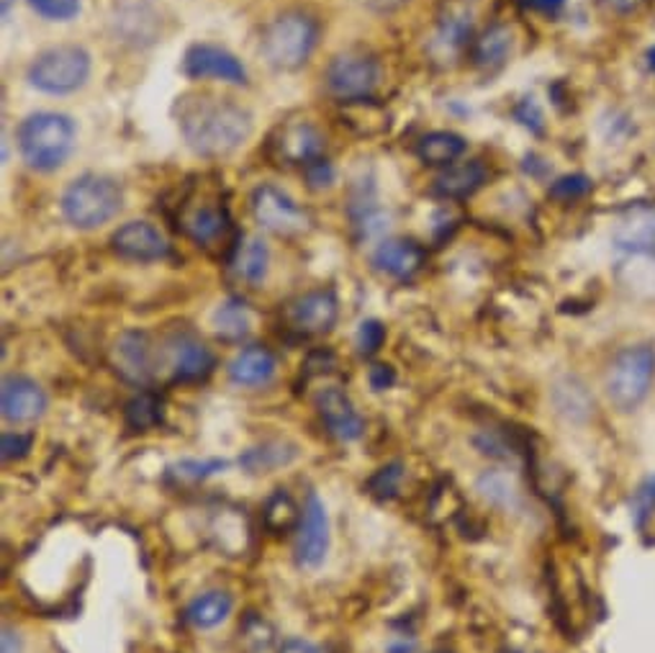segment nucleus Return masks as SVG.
<instances>
[{"label":"nucleus","mask_w":655,"mask_h":653,"mask_svg":"<svg viewBox=\"0 0 655 653\" xmlns=\"http://www.w3.org/2000/svg\"><path fill=\"white\" fill-rule=\"evenodd\" d=\"M29 6L47 21H72L80 13V0H29Z\"/></svg>","instance_id":"f704fd0d"},{"label":"nucleus","mask_w":655,"mask_h":653,"mask_svg":"<svg viewBox=\"0 0 655 653\" xmlns=\"http://www.w3.org/2000/svg\"><path fill=\"white\" fill-rule=\"evenodd\" d=\"M267 265H271V250L260 237L239 240V245H234L232 271L239 281L250 283V286H260L267 275Z\"/></svg>","instance_id":"412c9836"},{"label":"nucleus","mask_w":655,"mask_h":653,"mask_svg":"<svg viewBox=\"0 0 655 653\" xmlns=\"http://www.w3.org/2000/svg\"><path fill=\"white\" fill-rule=\"evenodd\" d=\"M478 489H481L486 499L493 501V505H501V507H507L517 499L515 484L509 481V476H504L499 471L483 474L481 479H478Z\"/></svg>","instance_id":"72a5a7b5"},{"label":"nucleus","mask_w":655,"mask_h":653,"mask_svg":"<svg viewBox=\"0 0 655 653\" xmlns=\"http://www.w3.org/2000/svg\"><path fill=\"white\" fill-rule=\"evenodd\" d=\"M250 309L242 299H226L214 312V330L226 342H239L250 334Z\"/></svg>","instance_id":"c85d7f7f"},{"label":"nucleus","mask_w":655,"mask_h":653,"mask_svg":"<svg viewBox=\"0 0 655 653\" xmlns=\"http://www.w3.org/2000/svg\"><path fill=\"white\" fill-rule=\"evenodd\" d=\"M486 178H489V173H486L483 163L478 160L450 165L444 167V173L437 175L434 194L442 198H468L483 186Z\"/></svg>","instance_id":"aec40b11"},{"label":"nucleus","mask_w":655,"mask_h":653,"mask_svg":"<svg viewBox=\"0 0 655 653\" xmlns=\"http://www.w3.org/2000/svg\"><path fill=\"white\" fill-rule=\"evenodd\" d=\"M401 479H404V471H401V464H391V466H383L381 471H378L371 481H368V489L375 497L381 499H389L393 494L399 491L401 487Z\"/></svg>","instance_id":"c9c22d12"},{"label":"nucleus","mask_w":655,"mask_h":653,"mask_svg":"<svg viewBox=\"0 0 655 653\" xmlns=\"http://www.w3.org/2000/svg\"><path fill=\"white\" fill-rule=\"evenodd\" d=\"M466 139L456 131H430L419 139L417 155L419 160L434 167L456 165L466 153Z\"/></svg>","instance_id":"393cba45"},{"label":"nucleus","mask_w":655,"mask_h":653,"mask_svg":"<svg viewBox=\"0 0 655 653\" xmlns=\"http://www.w3.org/2000/svg\"><path fill=\"white\" fill-rule=\"evenodd\" d=\"M232 594L224 592V589H212V592H204L198 594L196 600L190 602L188 610H186V621L198 627V631H212V627L222 625L226 617L232 615Z\"/></svg>","instance_id":"b1692460"},{"label":"nucleus","mask_w":655,"mask_h":653,"mask_svg":"<svg viewBox=\"0 0 655 653\" xmlns=\"http://www.w3.org/2000/svg\"><path fill=\"white\" fill-rule=\"evenodd\" d=\"M607 3L615 8L617 13H633L643 6V0H607Z\"/></svg>","instance_id":"09e8293b"},{"label":"nucleus","mask_w":655,"mask_h":653,"mask_svg":"<svg viewBox=\"0 0 655 653\" xmlns=\"http://www.w3.org/2000/svg\"><path fill=\"white\" fill-rule=\"evenodd\" d=\"M8 3H11V0H3V16H8Z\"/></svg>","instance_id":"603ef678"},{"label":"nucleus","mask_w":655,"mask_h":653,"mask_svg":"<svg viewBox=\"0 0 655 653\" xmlns=\"http://www.w3.org/2000/svg\"><path fill=\"white\" fill-rule=\"evenodd\" d=\"M556 401L563 415H568V407H574L570 420H581L589 412V393H586V389L576 379H566L560 383L556 391Z\"/></svg>","instance_id":"473e14b6"},{"label":"nucleus","mask_w":655,"mask_h":653,"mask_svg":"<svg viewBox=\"0 0 655 653\" xmlns=\"http://www.w3.org/2000/svg\"><path fill=\"white\" fill-rule=\"evenodd\" d=\"M411 651H414V643H411V641L393 643V646L389 649V653H411Z\"/></svg>","instance_id":"8fccbe9b"},{"label":"nucleus","mask_w":655,"mask_h":653,"mask_svg":"<svg viewBox=\"0 0 655 653\" xmlns=\"http://www.w3.org/2000/svg\"><path fill=\"white\" fill-rule=\"evenodd\" d=\"M324 137L314 124L291 121L271 137V155L283 165L309 167L324 155Z\"/></svg>","instance_id":"f8f14e48"},{"label":"nucleus","mask_w":655,"mask_h":653,"mask_svg":"<svg viewBox=\"0 0 655 653\" xmlns=\"http://www.w3.org/2000/svg\"><path fill=\"white\" fill-rule=\"evenodd\" d=\"M319 23L304 11H285L267 23L263 31L265 60L278 70H299L316 49Z\"/></svg>","instance_id":"20e7f679"},{"label":"nucleus","mask_w":655,"mask_h":653,"mask_svg":"<svg viewBox=\"0 0 655 653\" xmlns=\"http://www.w3.org/2000/svg\"><path fill=\"white\" fill-rule=\"evenodd\" d=\"M0 653H23V639L16 627H3V635H0Z\"/></svg>","instance_id":"49530a36"},{"label":"nucleus","mask_w":655,"mask_h":653,"mask_svg":"<svg viewBox=\"0 0 655 653\" xmlns=\"http://www.w3.org/2000/svg\"><path fill=\"white\" fill-rule=\"evenodd\" d=\"M27 78L31 88L47 96L75 94L90 78V55L75 45L52 47L29 65Z\"/></svg>","instance_id":"423d86ee"},{"label":"nucleus","mask_w":655,"mask_h":653,"mask_svg":"<svg viewBox=\"0 0 655 653\" xmlns=\"http://www.w3.org/2000/svg\"><path fill=\"white\" fill-rule=\"evenodd\" d=\"M23 163L37 173H52L65 165L75 149V121L57 111H37L19 127Z\"/></svg>","instance_id":"f03ea898"},{"label":"nucleus","mask_w":655,"mask_h":653,"mask_svg":"<svg viewBox=\"0 0 655 653\" xmlns=\"http://www.w3.org/2000/svg\"><path fill=\"white\" fill-rule=\"evenodd\" d=\"M167 350H170V366H173L175 381L190 383V381L206 379V376L212 373L214 355L212 350L196 338V334L178 332L170 342H167Z\"/></svg>","instance_id":"f3484780"},{"label":"nucleus","mask_w":655,"mask_h":653,"mask_svg":"<svg viewBox=\"0 0 655 653\" xmlns=\"http://www.w3.org/2000/svg\"><path fill=\"white\" fill-rule=\"evenodd\" d=\"M306 178L309 183H312V188H326L334 181V170L332 165L322 157V160H316L306 167Z\"/></svg>","instance_id":"37998d69"},{"label":"nucleus","mask_w":655,"mask_h":653,"mask_svg":"<svg viewBox=\"0 0 655 653\" xmlns=\"http://www.w3.org/2000/svg\"><path fill=\"white\" fill-rule=\"evenodd\" d=\"M111 363L116 373L134 387H149L157 373V350L153 338L141 330L124 332L111 350Z\"/></svg>","instance_id":"9d476101"},{"label":"nucleus","mask_w":655,"mask_h":653,"mask_svg":"<svg viewBox=\"0 0 655 653\" xmlns=\"http://www.w3.org/2000/svg\"><path fill=\"white\" fill-rule=\"evenodd\" d=\"M114 253L124 261L134 263H157L170 255L165 234L149 222H126L111 237Z\"/></svg>","instance_id":"4468645a"},{"label":"nucleus","mask_w":655,"mask_h":653,"mask_svg":"<svg viewBox=\"0 0 655 653\" xmlns=\"http://www.w3.org/2000/svg\"><path fill=\"white\" fill-rule=\"evenodd\" d=\"M301 515H304V509L296 505V499H293L285 489L273 491L263 507V523L267 530L275 535L296 530L301 523Z\"/></svg>","instance_id":"cd10ccee"},{"label":"nucleus","mask_w":655,"mask_h":653,"mask_svg":"<svg viewBox=\"0 0 655 653\" xmlns=\"http://www.w3.org/2000/svg\"><path fill=\"white\" fill-rule=\"evenodd\" d=\"M250 208L260 227L278 234V237H296V234H304L309 224H312L306 208L291 194H285L283 188L271 186V183H263V186L252 191Z\"/></svg>","instance_id":"6e6552de"},{"label":"nucleus","mask_w":655,"mask_h":653,"mask_svg":"<svg viewBox=\"0 0 655 653\" xmlns=\"http://www.w3.org/2000/svg\"><path fill=\"white\" fill-rule=\"evenodd\" d=\"M126 425L137 432H147L163 422V399L153 391H141L124 409Z\"/></svg>","instance_id":"7c9ffc66"},{"label":"nucleus","mask_w":655,"mask_h":653,"mask_svg":"<svg viewBox=\"0 0 655 653\" xmlns=\"http://www.w3.org/2000/svg\"><path fill=\"white\" fill-rule=\"evenodd\" d=\"M186 145L201 157H226L245 145L252 134V116L232 98L188 94L175 106Z\"/></svg>","instance_id":"f257e3e1"},{"label":"nucleus","mask_w":655,"mask_h":653,"mask_svg":"<svg viewBox=\"0 0 655 653\" xmlns=\"http://www.w3.org/2000/svg\"><path fill=\"white\" fill-rule=\"evenodd\" d=\"M517 119L522 121L527 129H532V131H537V134L542 131V114H540V108L535 106V100H532V98H527V100H522V104H519V108H517Z\"/></svg>","instance_id":"c03bdc74"},{"label":"nucleus","mask_w":655,"mask_h":653,"mask_svg":"<svg viewBox=\"0 0 655 653\" xmlns=\"http://www.w3.org/2000/svg\"><path fill=\"white\" fill-rule=\"evenodd\" d=\"M511 47H515V37L509 27H501V23L489 27L473 41V65L481 70H499L509 60Z\"/></svg>","instance_id":"a878e982"},{"label":"nucleus","mask_w":655,"mask_h":653,"mask_svg":"<svg viewBox=\"0 0 655 653\" xmlns=\"http://www.w3.org/2000/svg\"><path fill=\"white\" fill-rule=\"evenodd\" d=\"M296 458V448L285 446V442H265V446L250 448L245 456L239 458V464L247 468L250 474H267L273 468L289 466Z\"/></svg>","instance_id":"c756f323"},{"label":"nucleus","mask_w":655,"mask_h":653,"mask_svg":"<svg viewBox=\"0 0 655 653\" xmlns=\"http://www.w3.org/2000/svg\"><path fill=\"white\" fill-rule=\"evenodd\" d=\"M619 250L629 253H648L655 250V208H633L615 232Z\"/></svg>","instance_id":"4be33fe9"},{"label":"nucleus","mask_w":655,"mask_h":653,"mask_svg":"<svg viewBox=\"0 0 655 653\" xmlns=\"http://www.w3.org/2000/svg\"><path fill=\"white\" fill-rule=\"evenodd\" d=\"M183 230H186L188 237L201 247H212L214 242L224 240L226 230H229V216H226L224 206H198L186 216L183 222Z\"/></svg>","instance_id":"5701e85b"},{"label":"nucleus","mask_w":655,"mask_h":653,"mask_svg":"<svg viewBox=\"0 0 655 653\" xmlns=\"http://www.w3.org/2000/svg\"><path fill=\"white\" fill-rule=\"evenodd\" d=\"M33 438L29 432H19V430H8L0 435V458L6 464H13V460H21L23 456H29Z\"/></svg>","instance_id":"4c0bfd02"},{"label":"nucleus","mask_w":655,"mask_h":653,"mask_svg":"<svg viewBox=\"0 0 655 653\" xmlns=\"http://www.w3.org/2000/svg\"><path fill=\"white\" fill-rule=\"evenodd\" d=\"M629 507H633V523L637 527H643L645 520L653 517V513H655V476H651V479H645L641 484V489L635 491L633 505Z\"/></svg>","instance_id":"58836bf2"},{"label":"nucleus","mask_w":655,"mask_h":653,"mask_svg":"<svg viewBox=\"0 0 655 653\" xmlns=\"http://www.w3.org/2000/svg\"><path fill=\"white\" fill-rule=\"evenodd\" d=\"M381 80V65L365 52H344L330 62L324 72V82L330 94L342 104L368 100Z\"/></svg>","instance_id":"0eeeda50"},{"label":"nucleus","mask_w":655,"mask_h":653,"mask_svg":"<svg viewBox=\"0 0 655 653\" xmlns=\"http://www.w3.org/2000/svg\"><path fill=\"white\" fill-rule=\"evenodd\" d=\"M316 407L326 425V430H330L334 438L344 442L363 438L365 420L360 417L355 405H352V399L340 387H330L319 393Z\"/></svg>","instance_id":"2eb2a0df"},{"label":"nucleus","mask_w":655,"mask_h":653,"mask_svg":"<svg viewBox=\"0 0 655 653\" xmlns=\"http://www.w3.org/2000/svg\"><path fill=\"white\" fill-rule=\"evenodd\" d=\"M592 191V181L586 175H563L550 186V196L556 201H578Z\"/></svg>","instance_id":"e433bc0d"},{"label":"nucleus","mask_w":655,"mask_h":653,"mask_svg":"<svg viewBox=\"0 0 655 653\" xmlns=\"http://www.w3.org/2000/svg\"><path fill=\"white\" fill-rule=\"evenodd\" d=\"M275 371H278V360L271 350L263 345H250L242 348L229 363V379L232 383L245 389H260L267 387L273 381Z\"/></svg>","instance_id":"6ab92c4d"},{"label":"nucleus","mask_w":655,"mask_h":653,"mask_svg":"<svg viewBox=\"0 0 655 653\" xmlns=\"http://www.w3.org/2000/svg\"><path fill=\"white\" fill-rule=\"evenodd\" d=\"M655 379V348L633 345L612 360L604 389L619 412H633L648 397Z\"/></svg>","instance_id":"39448f33"},{"label":"nucleus","mask_w":655,"mask_h":653,"mask_svg":"<svg viewBox=\"0 0 655 653\" xmlns=\"http://www.w3.org/2000/svg\"><path fill=\"white\" fill-rule=\"evenodd\" d=\"M434 653H452V651H434Z\"/></svg>","instance_id":"864d4df0"},{"label":"nucleus","mask_w":655,"mask_h":653,"mask_svg":"<svg viewBox=\"0 0 655 653\" xmlns=\"http://www.w3.org/2000/svg\"><path fill=\"white\" fill-rule=\"evenodd\" d=\"M427 263L424 250L411 240H383L373 253V265L391 279L407 281L422 271Z\"/></svg>","instance_id":"a211bd4d"},{"label":"nucleus","mask_w":655,"mask_h":653,"mask_svg":"<svg viewBox=\"0 0 655 653\" xmlns=\"http://www.w3.org/2000/svg\"><path fill=\"white\" fill-rule=\"evenodd\" d=\"M278 653H324V651L319 649L316 643L306 641V639H289V641H283Z\"/></svg>","instance_id":"de8ad7c7"},{"label":"nucleus","mask_w":655,"mask_h":653,"mask_svg":"<svg viewBox=\"0 0 655 653\" xmlns=\"http://www.w3.org/2000/svg\"><path fill=\"white\" fill-rule=\"evenodd\" d=\"M385 326L378 320H365L358 330V348L363 355H373L383 348Z\"/></svg>","instance_id":"ea45409f"},{"label":"nucleus","mask_w":655,"mask_h":653,"mask_svg":"<svg viewBox=\"0 0 655 653\" xmlns=\"http://www.w3.org/2000/svg\"><path fill=\"white\" fill-rule=\"evenodd\" d=\"M473 37V16L470 11H450L442 16L440 27L434 33V47L442 49V55L463 52L466 45Z\"/></svg>","instance_id":"bb28decb"},{"label":"nucleus","mask_w":655,"mask_h":653,"mask_svg":"<svg viewBox=\"0 0 655 653\" xmlns=\"http://www.w3.org/2000/svg\"><path fill=\"white\" fill-rule=\"evenodd\" d=\"M368 379H371V387L375 391H383L393 387V381H397V373H393L391 366H373L371 373H368Z\"/></svg>","instance_id":"a18cd8bd"},{"label":"nucleus","mask_w":655,"mask_h":653,"mask_svg":"<svg viewBox=\"0 0 655 653\" xmlns=\"http://www.w3.org/2000/svg\"><path fill=\"white\" fill-rule=\"evenodd\" d=\"M47 393L29 376H6L0 387V412L11 425H31L47 412Z\"/></svg>","instance_id":"ddd939ff"},{"label":"nucleus","mask_w":655,"mask_h":653,"mask_svg":"<svg viewBox=\"0 0 655 653\" xmlns=\"http://www.w3.org/2000/svg\"><path fill=\"white\" fill-rule=\"evenodd\" d=\"M296 530L293 556H296L299 568L312 572V568L322 566L326 554H330V517H326L324 501L314 491L306 497L304 515H301Z\"/></svg>","instance_id":"1a4fd4ad"},{"label":"nucleus","mask_w":655,"mask_h":653,"mask_svg":"<svg viewBox=\"0 0 655 653\" xmlns=\"http://www.w3.org/2000/svg\"><path fill=\"white\" fill-rule=\"evenodd\" d=\"M229 466L226 460H218V458H212V460H183V464H178V474L186 476V479H208V476H214L218 471H224V468Z\"/></svg>","instance_id":"a19ab883"},{"label":"nucleus","mask_w":655,"mask_h":653,"mask_svg":"<svg viewBox=\"0 0 655 653\" xmlns=\"http://www.w3.org/2000/svg\"><path fill=\"white\" fill-rule=\"evenodd\" d=\"M648 67H651L653 75H655V47L648 49Z\"/></svg>","instance_id":"3c124183"},{"label":"nucleus","mask_w":655,"mask_h":653,"mask_svg":"<svg viewBox=\"0 0 655 653\" xmlns=\"http://www.w3.org/2000/svg\"><path fill=\"white\" fill-rule=\"evenodd\" d=\"M525 11L540 13L545 19H556L563 11H566V0H519Z\"/></svg>","instance_id":"79ce46f5"},{"label":"nucleus","mask_w":655,"mask_h":653,"mask_svg":"<svg viewBox=\"0 0 655 653\" xmlns=\"http://www.w3.org/2000/svg\"><path fill=\"white\" fill-rule=\"evenodd\" d=\"M183 72L190 80H218L229 86L247 82V70L239 57L216 45H193L183 57Z\"/></svg>","instance_id":"9b49d317"},{"label":"nucleus","mask_w":655,"mask_h":653,"mask_svg":"<svg viewBox=\"0 0 655 653\" xmlns=\"http://www.w3.org/2000/svg\"><path fill=\"white\" fill-rule=\"evenodd\" d=\"M124 206V191L106 175H80L62 194V216L75 230L90 232L104 227L119 216Z\"/></svg>","instance_id":"7ed1b4c3"},{"label":"nucleus","mask_w":655,"mask_h":653,"mask_svg":"<svg viewBox=\"0 0 655 653\" xmlns=\"http://www.w3.org/2000/svg\"><path fill=\"white\" fill-rule=\"evenodd\" d=\"M352 220H355V227L365 234V237H373V234L383 232L385 216L381 208H378L375 198H365V194L352 201Z\"/></svg>","instance_id":"2f4dec72"},{"label":"nucleus","mask_w":655,"mask_h":653,"mask_svg":"<svg viewBox=\"0 0 655 653\" xmlns=\"http://www.w3.org/2000/svg\"><path fill=\"white\" fill-rule=\"evenodd\" d=\"M291 324L304 334H324L338 324L340 301L330 289L309 291L291 304Z\"/></svg>","instance_id":"dca6fc26"},{"label":"nucleus","mask_w":655,"mask_h":653,"mask_svg":"<svg viewBox=\"0 0 655 653\" xmlns=\"http://www.w3.org/2000/svg\"><path fill=\"white\" fill-rule=\"evenodd\" d=\"M507 653H519V651H507Z\"/></svg>","instance_id":"5fc2aeb1"}]
</instances>
